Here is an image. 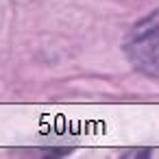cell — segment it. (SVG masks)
Returning a JSON list of instances; mask_svg holds the SVG:
<instances>
[{
	"mask_svg": "<svg viewBox=\"0 0 159 159\" xmlns=\"http://www.w3.org/2000/svg\"><path fill=\"white\" fill-rule=\"evenodd\" d=\"M124 55L137 72L159 76V9L133 24L124 39Z\"/></svg>",
	"mask_w": 159,
	"mask_h": 159,
	"instance_id": "6da1fadb",
	"label": "cell"
},
{
	"mask_svg": "<svg viewBox=\"0 0 159 159\" xmlns=\"http://www.w3.org/2000/svg\"><path fill=\"white\" fill-rule=\"evenodd\" d=\"M148 155H150V150H131L124 157H148Z\"/></svg>",
	"mask_w": 159,
	"mask_h": 159,
	"instance_id": "7a4b0ae2",
	"label": "cell"
}]
</instances>
